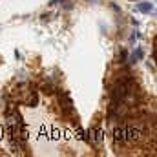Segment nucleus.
<instances>
[{"label": "nucleus", "instance_id": "3", "mask_svg": "<svg viewBox=\"0 0 157 157\" xmlns=\"http://www.w3.org/2000/svg\"><path fill=\"white\" fill-rule=\"evenodd\" d=\"M57 80L51 77H44V80L39 84V90L44 93V95H53L55 91H57Z\"/></svg>", "mask_w": 157, "mask_h": 157}, {"label": "nucleus", "instance_id": "6", "mask_svg": "<svg viewBox=\"0 0 157 157\" xmlns=\"http://www.w3.org/2000/svg\"><path fill=\"white\" fill-rule=\"evenodd\" d=\"M137 39H139V31H133V33H132V37H130V42L133 44V42H135Z\"/></svg>", "mask_w": 157, "mask_h": 157}, {"label": "nucleus", "instance_id": "7", "mask_svg": "<svg viewBox=\"0 0 157 157\" xmlns=\"http://www.w3.org/2000/svg\"><path fill=\"white\" fill-rule=\"evenodd\" d=\"M62 4H64V7H66V9H71V7H73V4H71V2H68V0H64Z\"/></svg>", "mask_w": 157, "mask_h": 157}, {"label": "nucleus", "instance_id": "2", "mask_svg": "<svg viewBox=\"0 0 157 157\" xmlns=\"http://www.w3.org/2000/svg\"><path fill=\"white\" fill-rule=\"evenodd\" d=\"M82 139H84L88 144H91V146H95V148H101L102 143H104V132H102V128L93 126V128H90V130L82 135Z\"/></svg>", "mask_w": 157, "mask_h": 157}, {"label": "nucleus", "instance_id": "5", "mask_svg": "<svg viewBox=\"0 0 157 157\" xmlns=\"http://www.w3.org/2000/svg\"><path fill=\"white\" fill-rule=\"evenodd\" d=\"M137 11H141L144 15H150V13H154V4H150V2H139L137 4Z\"/></svg>", "mask_w": 157, "mask_h": 157}, {"label": "nucleus", "instance_id": "1", "mask_svg": "<svg viewBox=\"0 0 157 157\" xmlns=\"http://www.w3.org/2000/svg\"><path fill=\"white\" fill-rule=\"evenodd\" d=\"M35 90H37V88H35L33 84H29V82H18V84L13 88V91L9 93V97H11L13 102H17V104H24V106H26L28 99L31 97V93H33Z\"/></svg>", "mask_w": 157, "mask_h": 157}, {"label": "nucleus", "instance_id": "4", "mask_svg": "<svg viewBox=\"0 0 157 157\" xmlns=\"http://www.w3.org/2000/svg\"><path fill=\"white\" fill-rule=\"evenodd\" d=\"M143 57H144L143 48H135V49L132 51V55H130V57H126V66H133V64H137Z\"/></svg>", "mask_w": 157, "mask_h": 157}]
</instances>
